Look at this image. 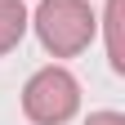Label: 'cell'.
I'll return each mask as SVG.
<instances>
[{"label":"cell","instance_id":"obj_2","mask_svg":"<svg viewBox=\"0 0 125 125\" xmlns=\"http://www.w3.org/2000/svg\"><path fill=\"white\" fill-rule=\"evenodd\" d=\"M81 107V85L67 67H40L22 89V112L36 125H62Z\"/></svg>","mask_w":125,"mask_h":125},{"label":"cell","instance_id":"obj_5","mask_svg":"<svg viewBox=\"0 0 125 125\" xmlns=\"http://www.w3.org/2000/svg\"><path fill=\"white\" fill-rule=\"evenodd\" d=\"M85 125H125V116H121V112H94Z\"/></svg>","mask_w":125,"mask_h":125},{"label":"cell","instance_id":"obj_4","mask_svg":"<svg viewBox=\"0 0 125 125\" xmlns=\"http://www.w3.org/2000/svg\"><path fill=\"white\" fill-rule=\"evenodd\" d=\"M121 22H125V0H107L103 27H107V58H112V67H116V72H125V40H121Z\"/></svg>","mask_w":125,"mask_h":125},{"label":"cell","instance_id":"obj_3","mask_svg":"<svg viewBox=\"0 0 125 125\" xmlns=\"http://www.w3.org/2000/svg\"><path fill=\"white\" fill-rule=\"evenodd\" d=\"M27 31V5L22 0H0V54H9Z\"/></svg>","mask_w":125,"mask_h":125},{"label":"cell","instance_id":"obj_1","mask_svg":"<svg viewBox=\"0 0 125 125\" xmlns=\"http://www.w3.org/2000/svg\"><path fill=\"white\" fill-rule=\"evenodd\" d=\"M27 22L36 27L40 45L54 58H72V54L89 49L94 31H98V18H94L89 0H40L36 18H27Z\"/></svg>","mask_w":125,"mask_h":125}]
</instances>
